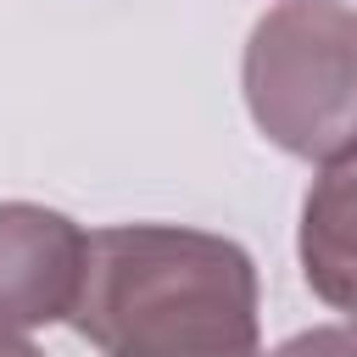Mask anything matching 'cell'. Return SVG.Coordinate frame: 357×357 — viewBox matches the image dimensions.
<instances>
[{
	"label": "cell",
	"instance_id": "6da1fadb",
	"mask_svg": "<svg viewBox=\"0 0 357 357\" xmlns=\"http://www.w3.org/2000/svg\"><path fill=\"white\" fill-rule=\"evenodd\" d=\"M67 324L100 357H268L251 251L184 223L95 229Z\"/></svg>",
	"mask_w": 357,
	"mask_h": 357
},
{
	"label": "cell",
	"instance_id": "8992f818",
	"mask_svg": "<svg viewBox=\"0 0 357 357\" xmlns=\"http://www.w3.org/2000/svg\"><path fill=\"white\" fill-rule=\"evenodd\" d=\"M0 357H45L33 340H22V335H11V329H0Z\"/></svg>",
	"mask_w": 357,
	"mask_h": 357
},
{
	"label": "cell",
	"instance_id": "7a4b0ae2",
	"mask_svg": "<svg viewBox=\"0 0 357 357\" xmlns=\"http://www.w3.org/2000/svg\"><path fill=\"white\" fill-rule=\"evenodd\" d=\"M240 89L257 134L301 162H335L357 145V6L279 0L257 17Z\"/></svg>",
	"mask_w": 357,
	"mask_h": 357
},
{
	"label": "cell",
	"instance_id": "5b68a950",
	"mask_svg": "<svg viewBox=\"0 0 357 357\" xmlns=\"http://www.w3.org/2000/svg\"><path fill=\"white\" fill-rule=\"evenodd\" d=\"M268 357H357V324H318L273 346Z\"/></svg>",
	"mask_w": 357,
	"mask_h": 357
},
{
	"label": "cell",
	"instance_id": "277c9868",
	"mask_svg": "<svg viewBox=\"0 0 357 357\" xmlns=\"http://www.w3.org/2000/svg\"><path fill=\"white\" fill-rule=\"evenodd\" d=\"M296 257L307 290L329 312H346V324H357V145L324 162L307 184Z\"/></svg>",
	"mask_w": 357,
	"mask_h": 357
},
{
	"label": "cell",
	"instance_id": "3957f363",
	"mask_svg": "<svg viewBox=\"0 0 357 357\" xmlns=\"http://www.w3.org/2000/svg\"><path fill=\"white\" fill-rule=\"evenodd\" d=\"M89 234L39 201H0V329H45L73 318Z\"/></svg>",
	"mask_w": 357,
	"mask_h": 357
}]
</instances>
